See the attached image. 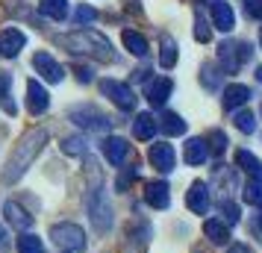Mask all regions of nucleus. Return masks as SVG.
Listing matches in <instances>:
<instances>
[{"label":"nucleus","instance_id":"nucleus-22","mask_svg":"<svg viewBox=\"0 0 262 253\" xmlns=\"http://www.w3.org/2000/svg\"><path fill=\"white\" fill-rule=\"evenodd\" d=\"M171 88H174V83H171L168 77L150 83V88H147V100H150V106H162V103L168 100V95H171Z\"/></svg>","mask_w":262,"mask_h":253},{"label":"nucleus","instance_id":"nucleus-13","mask_svg":"<svg viewBox=\"0 0 262 253\" xmlns=\"http://www.w3.org/2000/svg\"><path fill=\"white\" fill-rule=\"evenodd\" d=\"M186 203L194 215H206L209 212V192H206V182H191L189 194H186Z\"/></svg>","mask_w":262,"mask_h":253},{"label":"nucleus","instance_id":"nucleus-10","mask_svg":"<svg viewBox=\"0 0 262 253\" xmlns=\"http://www.w3.org/2000/svg\"><path fill=\"white\" fill-rule=\"evenodd\" d=\"M33 68H36L48 83H62V77H65V71H62V65L50 53H36L33 56Z\"/></svg>","mask_w":262,"mask_h":253},{"label":"nucleus","instance_id":"nucleus-29","mask_svg":"<svg viewBox=\"0 0 262 253\" xmlns=\"http://www.w3.org/2000/svg\"><path fill=\"white\" fill-rule=\"evenodd\" d=\"M194 38H198V41H209V38H212L209 21H206V15H203L201 9L194 12Z\"/></svg>","mask_w":262,"mask_h":253},{"label":"nucleus","instance_id":"nucleus-42","mask_svg":"<svg viewBox=\"0 0 262 253\" xmlns=\"http://www.w3.org/2000/svg\"><path fill=\"white\" fill-rule=\"evenodd\" d=\"M259 44H262V27H259Z\"/></svg>","mask_w":262,"mask_h":253},{"label":"nucleus","instance_id":"nucleus-5","mask_svg":"<svg viewBox=\"0 0 262 253\" xmlns=\"http://www.w3.org/2000/svg\"><path fill=\"white\" fill-rule=\"evenodd\" d=\"M89 218H92L97 233H109L112 229L115 215H112V206H109L106 194L100 192V189H95V192L89 194Z\"/></svg>","mask_w":262,"mask_h":253},{"label":"nucleus","instance_id":"nucleus-21","mask_svg":"<svg viewBox=\"0 0 262 253\" xmlns=\"http://www.w3.org/2000/svg\"><path fill=\"white\" fill-rule=\"evenodd\" d=\"M156 118L154 115H136V121H133V135L139 139V142H144V139H154V133H156Z\"/></svg>","mask_w":262,"mask_h":253},{"label":"nucleus","instance_id":"nucleus-40","mask_svg":"<svg viewBox=\"0 0 262 253\" xmlns=\"http://www.w3.org/2000/svg\"><path fill=\"white\" fill-rule=\"evenodd\" d=\"M253 233H262V218H256V221H253Z\"/></svg>","mask_w":262,"mask_h":253},{"label":"nucleus","instance_id":"nucleus-28","mask_svg":"<svg viewBox=\"0 0 262 253\" xmlns=\"http://www.w3.org/2000/svg\"><path fill=\"white\" fill-rule=\"evenodd\" d=\"M245 203L250 206H262V180H250L248 186H245Z\"/></svg>","mask_w":262,"mask_h":253},{"label":"nucleus","instance_id":"nucleus-9","mask_svg":"<svg viewBox=\"0 0 262 253\" xmlns=\"http://www.w3.org/2000/svg\"><path fill=\"white\" fill-rule=\"evenodd\" d=\"M147 159H150V165H154L159 174H168V171L174 168V162H177V153H174V147L168 145V142H156V145L150 147Z\"/></svg>","mask_w":262,"mask_h":253},{"label":"nucleus","instance_id":"nucleus-2","mask_svg":"<svg viewBox=\"0 0 262 253\" xmlns=\"http://www.w3.org/2000/svg\"><path fill=\"white\" fill-rule=\"evenodd\" d=\"M56 44L68 48V53H89L92 59H100V62H109L112 59V44H109L103 36H97L92 30H80L74 36H56Z\"/></svg>","mask_w":262,"mask_h":253},{"label":"nucleus","instance_id":"nucleus-19","mask_svg":"<svg viewBox=\"0 0 262 253\" xmlns=\"http://www.w3.org/2000/svg\"><path fill=\"white\" fill-rule=\"evenodd\" d=\"M183 156H186V162H189V165H203V162H206V156H209V147H206V142H203V139H189V142H186V153H183Z\"/></svg>","mask_w":262,"mask_h":253},{"label":"nucleus","instance_id":"nucleus-41","mask_svg":"<svg viewBox=\"0 0 262 253\" xmlns=\"http://www.w3.org/2000/svg\"><path fill=\"white\" fill-rule=\"evenodd\" d=\"M256 80H259V83H262V68H259V71H256Z\"/></svg>","mask_w":262,"mask_h":253},{"label":"nucleus","instance_id":"nucleus-3","mask_svg":"<svg viewBox=\"0 0 262 253\" xmlns=\"http://www.w3.org/2000/svg\"><path fill=\"white\" fill-rule=\"evenodd\" d=\"M250 44L248 41H224L221 48H218V65H221V71L224 74H236L245 62L250 59Z\"/></svg>","mask_w":262,"mask_h":253},{"label":"nucleus","instance_id":"nucleus-30","mask_svg":"<svg viewBox=\"0 0 262 253\" xmlns=\"http://www.w3.org/2000/svg\"><path fill=\"white\" fill-rule=\"evenodd\" d=\"M233 124H236L242 133H248V135L253 133V130H256V124H253V115H250V112H245V109H242V112H236Z\"/></svg>","mask_w":262,"mask_h":253},{"label":"nucleus","instance_id":"nucleus-33","mask_svg":"<svg viewBox=\"0 0 262 253\" xmlns=\"http://www.w3.org/2000/svg\"><path fill=\"white\" fill-rule=\"evenodd\" d=\"M221 209H224V221H227V224H236L238 215H242V212H238V206L233 203V200H224V203H221Z\"/></svg>","mask_w":262,"mask_h":253},{"label":"nucleus","instance_id":"nucleus-24","mask_svg":"<svg viewBox=\"0 0 262 253\" xmlns=\"http://www.w3.org/2000/svg\"><path fill=\"white\" fill-rule=\"evenodd\" d=\"M121 38H124V48L130 50L133 56H147V38H144L142 33H136V30H124Z\"/></svg>","mask_w":262,"mask_h":253},{"label":"nucleus","instance_id":"nucleus-39","mask_svg":"<svg viewBox=\"0 0 262 253\" xmlns=\"http://www.w3.org/2000/svg\"><path fill=\"white\" fill-rule=\"evenodd\" d=\"M227 253H250L248 247H245V244H233V247H230V250Z\"/></svg>","mask_w":262,"mask_h":253},{"label":"nucleus","instance_id":"nucleus-26","mask_svg":"<svg viewBox=\"0 0 262 253\" xmlns=\"http://www.w3.org/2000/svg\"><path fill=\"white\" fill-rule=\"evenodd\" d=\"M159 127L165 130V135H183L186 133V121L180 118L177 112H165V115L159 118Z\"/></svg>","mask_w":262,"mask_h":253},{"label":"nucleus","instance_id":"nucleus-8","mask_svg":"<svg viewBox=\"0 0 262 253\" xmlns=\"http://www.w3.org/2000/svg\"><path fill=\"white\" fill-rule=\"evenodd\" d=\"M27 44V36L18 30V27H3L0 30V56H18Z\"/></svg>","mask_w":262,"mask_h":253},{"label":"nucleus","instance_id":"nucleus-32","mask_svg":"<svg viewBox=\"0 0 262 253\" xmlns=\"http://www.w3.org/2000/svg\"><path fill=\"white\" fill-rule=\"evenodd\" d=\"M206 147H212L215 156H218V153H224V147H227V135L221 133V130H215V133L209 135V145H206Z\"/></svg>","mask_w":262,"mask_h":253},{"label":"nucleus","instance_id":"nucleus-23","mask_svg":"<svg viewBox=\"0 0 262 253\" xmlns=\"http://www.w3.org/2000/svg\"><path fill=\"white\" fill-rule=\"evenodd\" d=\"M38 12L45 18H53V21H65L68 18V0H41Z\"/></svg>","mask_w":262,"mask_h":253},{"label":"nucleus","instance_id":"nucleus-38","mask_svg":"<svg viewBox=\"0 0 262 253\" xmlns=\"http://www.w3.org/2000/svg\"><path fill=\"white\" fill-rule=\"evenodd\" d=\"M6 247H9V236H6V229L0 227V253H6Z\"/></svg>","mask_w":262,"mask_h":253},{"label":"nucleus","instance_id":"nucleus-15","mask_svg":"<svg viewBox=\"0 0 262 253\" xmlns=\"http://www.w3.org/2000/svg\"><path fill=\"white\" fill-rule=\"evenodd\" d=\"M100 147H103V153H106V159L112 165H121V162L127 159V153H130V145H127L121 135H106Z\"/></svg>","mask_w":262,"mask_h":253},{"label":"nucleus","instance_id":"nucleus-18","mask_svg":"<svg viewBox=\"0 0 262 253\" xmlns=\"http://www.w3.org/2000/svg\"><path fill=\"white\" fill-rule=\"evenodd\" d=\"M203 233H206V239L215 241V244H227V241H230V227H227L224 221H218V218L203 221Z\"/></svg>","mask_w":262,"mask_h":253},{"label":"nucleus","instance_id":"nucleus-11","mask_svg":"<svg viewBox=\"0 0 262 253\" xmlns=\"http://www.w3.org/2000/svg\"><path fill=\"white\" fill-rule=\"evenodd\" d=\"M144 200H147V206H154V209H168V203H171L168 182H162V180L144 182Z\"/></svg>","mask_w":262,"mask_h":253},{"label":"nucleus","instance_id":"nucleus-14","mask_svg":"<svg viewBox=\"0 0 262 253\" xmlns=\"http://www.w3.org/2000/svg\"><path fill=\"white\" fill-rule=\"evenodd\" d=\"M212 24L215 30L221 33H230L236 27V15H233V6L224 3V0H212Z\"/></svg>","mask_w":262,"mask_h":253},{"label":"nucleus","instance_id":"nucleus-27","mask_svg":"<svg viewBox=\"0 0 262 253\" xmlns=\"http://www.w3.org/2000/svg\"><path fill=\"white\" fill-rule=\"evenodd\" d=\"M18 253H48L41 239H36L33 233H21L18 236Z\"/></svg>","mask_w":262,"mask_h":253},{"label":"nucleus","instance_id":"nucleus-12","mask_svg":"<svg viewBox=\"0 0 262 253\" xmlns=\"http://www.w3.org/2000/svg\"><path fill=\"white\" fill-rule=\"evenodd\" d=\"M48 106H50V97L45 91V85L36 83V80H30L27 83V109L33 115H41V112H48Z\"/></svg>","mask_w":262,"mask_h":253},{"label":"nucleus","instance_id":"nucleus-7","mask_svg":"<svg viewBox=\"0 0 262 253\" xmlns=\"http://www.w3.org/2000/svg\"><path fill=\"white\" fill-rule=\"evenodd\" d=\"M100 91H103V97H109L118 109H124V112L136 109V103H139V97L133 95L130 85L118 83V80H100Z\"/></svg>","mask_w":262,"mask_h":253},{"label":"nucleus","instance_id":"nucleus-37","mask_svg":"<svg viewBox=\"0 0 262 253\" xmlns=\"http://www.w3.org/2000/svg\"><path fill=\"white\" fill-rule=\"evenodd\" d=\"M77 80H80V83H89V80H92V71H89V68H77Z\"/></svg>","mask_w":262,"mask_h":253},{"label":"nucleus","instance_id":"nucleus-34","mask_svg":"<svg viewBox=\"0 0 262 253\" xmlns=\"http://www.w3.org/2000/svg\"><path fill=\"white\" fill-rule=\"evenodd\" d=\"M77 21H80V24H92V21H95L97 18V12L95 9H92V6H77Z\"/></svg>","mask_w":262,"mask_h":253},{"label":"nucleus","instance_id":"nucleus-35","mask_svg":"<svg viewBox=\"0 0 262 253\" xmlns=\"http://www.w3.org/2000/svg\"><path fill=\"white\" fill-rule=\"evenodd\" d=\"M245 12H248L250 18L262 21V0H245Z\"/></svg>","mask_w":262,"mask_h":253},{"label":"nucleus","instance_id":"nucleus-31","mask_svg":"<svg viewBox=\"0 0 262 253\" xmlns=\"http://www.w3.org/2000/svg\"><path fill=\"white\" fill-rule=\"evenodd\" d=\"M62 150H65L68 156H83V153H85V142L71 135V139H65V142H62Z\"/></svg>","mask_w":262,"mask_h":253},{"label":"nucleus","instance_id":"nucleus-6","mask_svg":"<svg viewBox=\"0 0 262 253\" xmlns=\"http://www.w3.org/2000/svg\"><path fill=\"white\" fill-rule=\"evenodd\" d=\"M50 239L56 241V244H62V247H68L71 253H80L85 250V233L77 224H71V221H65V224H56V227H50Z\"/></svg>","mask_w":262,"mask_h":253},{"label":"nucleus","instance_id":"nucleus-16","mask_svg":"<svg viewBox=\"0 0 262 253\" xmlns=\"http://www.w3.org/2000/svg\"><path fill=\"white\" fill-rule=\"evenodd\" d=\"M250 100V88L242 83H233L224 88V109H238Z\"/></svg>","mask_w":262,"mask_h":253},{"label":"nucleus","instance_id":"nucleus-4","mask_svg":"<svg viewBox=\"0 0 262 253\" xmlns=\"http://www.w3.org/2000/svg\"><path fill=\"white\" fill-rule=\"evenodd\" d=\"M71 121L77 124V127H83V130H92V133H103V130H109L112 127V121H109V115H103L97 106H92V103H83V106H74L71 112Z\"/></svg>","mask_w":262,"mask_h":253},{"label":"nucleus","instance_id":"nucleus-1","mask_svg":"<svg viewBox=\"0 0 262 253\" xmlns=\"http://www.w3.org/2000/svg\"><path fill=\"white\" fill-rule=\"evenodd\" d=\"M48 142V130H30V133L18 142L15 153L6 162V171H3V182H18L24 177V171L33 165V159L41 153V147Z\"/></svg>","mask_w":262,"mask_h":253},{"label":"nucleus","instance_id":"nucleus-25","mask_svg":"<svg viewBox=\"0 0 262 253\" xmlns=\"http://www.w3.org/2000/svg\"><path fill=\"white\" fill-rule=\"evenodd\" d=\"M159 65L162 68H174L177 65V41L174 38L162 36V41H159Z\"/></svg>","mask_w":262,"mask_h":253},{"label":"nucleus","instance_id":"nucleus-36","mask_svg":"<svg viewBox=\"0 0 262 253\" xmlns=\"http://www.w3.org/2000/svg\"><path fill=\"white\" fill-rule=\"evenodd\" d=\"M9 85H12V77H9V74H0V100L9 91Z\"/></svg>","mask_w":262,"mask_h":253},{"label":"nucleus","instance_id":"nucleus-17","mask_svg":"<svg viewBox=\"0 0 262 253\" xmlns=\"http://www.w3.org/2000/svg\"><path fill=\"white\" fill-rule=\"evenodd\" d=\"M236 165L248 174L250 180H262V162L253 156L250 150H238L236 153Z\"/></svg>","mask_w":262,"mask_h":253},{"label":"nucleus","instance_id":"nucleus-20","mask_svg":"<svg viewBox=\"0 0 262 253\" xmlns=\"http://www.w3.org/2000/svg\"><path fill=\"white\" fill-rule=\"evenodd\" d=\"M3 212H6V221H9L12 227L24 229V233H27L30 227H33V215H27L24 209H21L18 203H12V200H9V203L3 206Z\"/></svg>","mask_w":262,"mask_h":253}]
</instances>
